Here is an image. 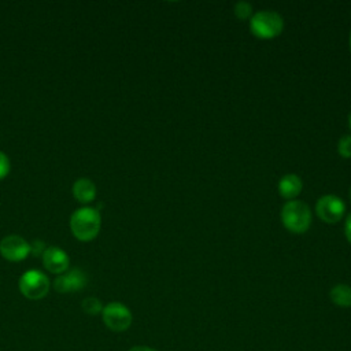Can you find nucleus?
Instances as JSON below:
<instances>
[{
  "label": "nucleus",
  "instance_id": "obj_1",
  "mask_svg": "<svg viewBox=\"0 0 351 351\" xmlns=\"http://www.w3.org/2000/svg\"><path fill=\"white\" fill-rule=\"evenodd\" d=\"M101 225L100 213L93 207H81L71 214L70 228L81 241H89L99 234Z\"/></svg>",
  "mask_w": 351,
  "mask_h": 351
},
{
  "label": "nucleus",
  "instance_id": "obj_2",
  "mask_svg": "<svg viewBox=\"0 0 351 351\" xmlns=\"http://www.w3.org/2000/svg\"><path fill=\"white\" fill-rule=\"evenodd\" d=\"M281 221L292 233H304L311 225V210L302 200H289L282 206Z\"/></svg>",
  "mask_w": 351,
  "mask_h": 351
},
{
  "label": "nucleus",
  "instance_id": "obj_3",
  "mask_svg": "<svg viewBox=\"0 0 351 351\" xmlns=\"http://www.w3.org/2000/svg\"><path fill=\"white\" fill-rule=\"evenodd\" d=\"M284 29L282 16L271 10H262L255 12L250 19L251 33L262 40H270L281 34Z\"/></svg>",
  "mask_w": 351,
  "mask_h": 351
},
{
  "label": "nucleus",
  "instance_id": "obj_4",
  "mask_svg": "<svg viewBox=\"0 0 351 351\" xmlns=\"http://www.w3.org/2000/svg\"><path fill=\"white\" fill-rule=\"evenodd\" d=\"M19 291L32 300L43 299L49 291V280L40 270H27L19 278Z\"/></svg>",
  "mask_w": 351,
  "mask_h": 351
},
{
  "label": "nucleus",
  "instance_id": "obj_5",
  "mask_svg": "<svg viewBox=\"0 0 351 351\" xmlns=\"http://www.w3.org/2000/svg\"><path fill=\"white\" fill-rule=\"evenodd\" d=\"M104 325L112 332H123L132 325V313L121 302H111L103 307L101 311Z\"/></svg>",
  "mask_w": 351,
  "mask_h": 351
},
{
  "label": "nucleus",
  "instance_id": "obj_6",
  "mask_svg": "<svg viewBox=\"0 0 351 351\" xmlns=\"http://www.w3.org/2000/svg\"><path fill=\"white\" fill-rule=\"evenodd\" d=\"M315 213L324 222L335 223L343 218L346 213V204L336 195H324L317 200Z\"/></svg>",
  "mask_w": 351,
  "mask_h": 351
},
{
  "label": "nucleus",
  "instance_id": "obj_7",
  "mask_svg": "<svg viewBox=\"0 0 351 351\" xmlns=\"http://www.w3.org/2000/svg\"><path fill=\"white\" fill-rule=\"evenodd\" d=\"M0 254L7 261L19 262L30 254V244L18 234H10L0 241Z\"/></svg>",
  "mask_w": 351,
  "mask_h": 351
},
{
  "label": "nucleus",
  "instance_id": "obj_8",
  "mask_svg": "<svg viewBox=\"0 0 351 351\" xmlns=\"http://www.w3.org/2000/svg\"><path fill=\"white\" fill-rule=\"evenodd\" d=\"M88 282V277L84 270L80 267H74L69 270L67 273H62L56 277L53 281V287L59 293H70V292H77L85 288Z\"/></svg>",
  "mask_w": 351,
  "mask_h": 351
},
{
  "label": "nucleus",
  "instance_id": "obj_9",
  "mask_svg": "<svg viewBox=\"0 0 351 351\" xmlns=\"http://www.w3.org/2000/svg\"><path fill=\"white\" fill-rule=\"evenodd\" d=\"M43 265L55 274H62L69 267V255L59 247H48L43 254Z\"/></svg>",
  "mask_w": 351,
  "mask_h": 351
},
{
  "label": "nucleus",
  "instance_id": "obj_10",
  "mask_svg": "<svg viewBox=\"0 0 351 351\" xmlns=\"http://www.w3.org/2000/svg\"><path fill=\"white\" fill-rule=\"evenodd\" d=\"M302 188H303L302 178L293 173H288L282 176L281 180L278 181V193L288 200H293V197H296L302 192Z\"/></svg>",
  "mask_w": 351,
  "mask_h": 351
},
{
  "label": "nucleus",
  "instance_id": "obj_11",
  "mask_svg": "<svg viewBox=\"0 0 351 351\" xmlns=\"http://www.w3.org/2000/svg\"><path fill=\"white\" fill-rule=\"evenodd\" d=\"M73 195L81 203H89L96 196V186L88 178H80L73 185Z\"/></svg>",
  "mask_w": 351,
  "mask_h": 351
},
{
  "label": "nucleus",
  "instance_id": "obj_12",
  "mask_svg": "<svg viewBox=\"0 0 351 351\" xmlns=\"http://www.w3.org/2000/svg\"><path fill=\"white\" fill-rule=\"evenodd\" d=\"M329 298L333 304L339 307H350L351 306V287L347 284H337L330 288Z\"/></svg>",
  "mask_w": 351,
  "mask_h": 351
},
{
  "label": "nucleus",
  "instance_id": "obj_13",
  "mask_svg": "<svg viewBox=\"0 0 351 351\" xmlns=\"http://www.w3.org/2000/svg\"><path fill=\"white\" fill-rule=\"evenodd\" d=\"M82 310L89 315H96L103 311V306L97 298L90 296V298H85L82 300Z\"/></svg>",
  "mask_w": 351,
  "mask_h": 351
},
{
  "label": "nucleus",
  "instance_id": "obj_14",
  "mask_svg": "<svg viewBox=\"0 0 351 351\" xmlns=\"http://www.w3.org/2000/svg\"><path fill=\"white\" fill-rule=\"evenodd\" d=\"M233 12L239 19H247L252 16V5L247 1H239L233 7Z\"/></svg>",
  "mask_w": 351,
  "mask_h": 351
},
{
  "label": "nucleus",
  "instance_id": "obj_15",
  "mask_svg": "<svg viewBox=\"0 0 351 351\" xmlns=\"http://www.w3.org/2000/svg\"><path fill=\"white\" fill-rule=\"evenodd\" d=\"M337 151L341 158H351V134H344L340 137Z\"/></svg>",
  "mask_w": 351,
  "mask_h": 351
},
{
  "label": "nucleus",
  "instance_id": "obj_16",
  "mask_svg": "<svg viewBox=\"0 0 351 351\" xmlns=\"http://www.w3.org/2000/svg\"><path fill=\"white\" fill-rule=\"evenodd\" d=\"M10 159L4 152L0 151V180H3L8 173H10Z\"/></svg>",
  "mask_w": 351,
  "mask_h": 351
},
{
  "label": "nucleus",
  "instance_id": "obj_17",
  "mask_svg": "<svg viewBox=\"0 0 351 351\" xmlns=\"http://www.w3.org/2000/svg\"><path fill=\"white\" fill-rule=\"evenodd\" d=\"M44 243L43 241H40V240H36V241H33V244L30 245V252H33L34 255H40L41 252L44 254Z\"/></svg>",
  "mask_w": 351,
  "mask_h": 351
},
{
  "label": "nucleus",
  "instance_id": "obj_18",
  "mask_svg": "<svg viewBox=\"0 0 351 351\" xmlns=\"http://www.w3.org/2000/svg\"><path fill=\"white\" fill-rule=\"evenodd\" d=\"M344 234L347 237V240L351 243V213L347 215L346 218V223H344Z\"/></svg>",
  "mask_w": 351,
  "mask_h": 351
},
{
  "label": "nucleus",
  "instance_id": "obj_19",
  "mask_svg": "<svg viewBox=\"0 0 351 351\" xmlns=\"http://www.w3.org/2000/svg\"><path fill=\"white\" fill-rule=\"evenodd\" d=\"M128 351H156V350L151 348V347H147V346H134Z\"/></svg>",
  "mask_w": 351,
  "mask_h": 351
},
{
  "label": "nucleus",
  "instance_id": "obj_20",
  "mask_svg": "<svg viewBox=\"0 0 351 351\" xmlns=\"http://www.w3.org/2000/svg\"><path fill=\"white\" fill-rule=\"evenodd\" d=\"M348 126H350V129H351V112H350V115H348Z\"/></svg>",
  "mask_w": 351,
  "mask_h": 351
},
{
  "label": "nucleus",
  "instance_id": "obj_21",
  "mask_svg": "<svg viewBox=\"0 0 351 351\" xmlns=\"http://www.w3.org/2000/svg\"><path fill=\"white\" fill-rule=\"evenodd\" d=\"M350 49H351V33H350Z\"/></svg>",
  "mask_w": 351,
  "mask_h": 351
},
{
  "label": "nucleus",
  "instance_id": "obj_22",
  "mask_svg": "<svg viewBox=\"0 0 351 351\" xmlns=\"http://www.w3.org/2000/svg\"><path fill=\"white\" fill-rule=\"evenodd\" d=\"M350 200H351V188H350Z\"/></svg>",
  "mask_w": 351,
  "mask_h": 351
}]
</instances>
